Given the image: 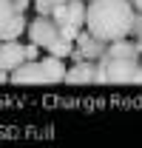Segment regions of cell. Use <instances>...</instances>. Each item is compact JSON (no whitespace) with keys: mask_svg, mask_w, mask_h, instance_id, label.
<instances>
[{"mask_svg":"<svg viewBox=\"0 0 142 148\" xmlns=\"http://www.w3.org/2000/svg\"><path fill=\"white\" fill-rule=\"evenodd\" d=\"M26 32H29V40H31L34 46H40V49H48V43L60 34V29H57V23H54L51 14H37V17L26 26Z\"/></svg>","mask_w":142,"mask_h":148,"instance_id":"5","label":"cell"},{"mask_svg":"<svg viewBox=\"0 0 142 148\" xmlns=\"http://www.w3.org/2000/svg\"><path fill=\"white\" fill-rule=\"evenodd\" d=\"M0 83H9V71H0Z\"/></svg>","mask_w":142,"mask_h":148,"instance_id":"15","label":"cell"},{"mask_svg":"<svg viewBox=\"0 0 142 148\" xmlns=\"http://www.w3.org/2000/svg\"><path fill=\"white\" fill-rule=\"evenodd\" d=\"M14 12H17V9H14V0H0V26H6Z\"/></svg>","mask_w":142,"mask_h":148,"instance_id":"11","label":"cell"},{"mask_svg":"<svg viewBox=\"0 0 142 148\" xmlns=\"http://www.w3.org/2000/svg\"><path fill=\"white\" fill-rule=\"evenodd\" d=\"M63 80H66V60L54 54L26 60L9 74V83H17V86L20 83H63Z\"/></svg>","mask_w":142,"mask_h":148,"instance_id":"3","label":"cell"},{"mask_svg":"<svg viewBox=\"0 0 142 148\" xmlns=\"http://www.w3.org/2000/svg\"><path fill=\"white\" fill-rule=\"evenodd\" d=\"M20 63H26V43H20V40L0 43V71L12 74Z\"/></svg>","mask_w":142,"mask_h":148,"instance_id":"6","label":"cell"},{"mask_svg":"<svg viewBox=\"0 0 142 148\" xmlns=\"http://www.w3.org/2000/svg\"><path fill=\"white\" fill-rule=\"evenodd\" d=\"M131 6H134L137 12H142V0H131Z\"/></svg>","mask_w":142,"mask_h":148,"instance_id":"14","label":"cell"},{"mask_svg":"<svg viewBox=\"0 0 142 148\" xmlns=\"http://www.w3.org/2000/svg\"><path fill=\"white\" fill-rule=\"evenodd\" d=\"M63 83H97V60L71 63V69H66V80Z\"/></svg>","mask_w":142,"mask_h":148,"instance_id":"8","label":"cell"},{"mask_svg":"<svg viewBox=\"0 0 142 148\" xmlns=\"http://www.w3.org/2000/svg\"><path fill=\"white\" fill-rule=\"evenodd\" d=\"M85 3H88V0H85Z\"/></svg>","mask_w":142,"mask_h":148,"instance_id":"17","label":"cell"},{"mask_svg":"<svg viewBox=\"0 0 142 148\" xmlns=\"http://www.w3.org/2000/svg\"><path fill=\"white\" fill-rule=\"evenodd\" d=\"M134 40H137V46H139V51H142V23L137 26V32H134Z\"/></svg>","mask_w":142,"mask_h":148,"instance_id":"13","label":"cell"},{"mask_svg":"<svg viewBox=\"0 0 142 148\" xmlns=\"http://www.w3.org/2000/svg\"><path fill=\"white\" fill-rule=\"evenodd\" d=\"M60 3H66V0H31V6L37 9V14H51Z\"/></svg>","mask_w":142,"mask_h":148,"instance_id":"10","label":"cell"},{"mask_svg":"<svg viewBox=\"0 0 142 148\" xmlns=\"http://www.w3.org/2000/svg\"><path fill=\"white\" fill-rule=\"evenodd\" d=\"M85 29L102 43L131 37L134 6L131 0H88L85 3Z\"/></svg>","mask_w":142,"mask_h":148,"instance_id":"2","label":"cell"},{"mask_svg":"<svg viewBox=\"0 0 142 148\" xmlns=\"http://www.w3.org/2000/svg\"><path fill=\"white\" fill-rule=\"evenodd\" d=\"M29 6H31V0H14V9H17V12H26Z\"/></svg>","mask_w":142,"mask_h":148,"instance_id":"12","label":"cell"},{"mask_svg":"<svg viewBox=\"0 0 142 148\" xmlns=\"http://www.w3.org/2000/svg\"><path fill=\"white\" fill-rule=\"evenodd\" d=\"M142 51L137 40H114L105 43V51L97 60V83L102 86H142V69H139Z\"/></svg>","mask_w":142,"mask_h":148,"instance_id":"1","label":"cell"},{"mask_svg":"<svg viewBox=\"0 0 142 148\" xmlns=\"http://www.w3.org/2000/svg\"><path fill=\"white\" fill-rule=\"evenodd\" d=\"M74 49L85 57V60H100V54L105 51V43H102L100 37H94L88 29L83 26V29L77 32V37H74Z\"/></svg>","mask_w":142,"mask_h":148,"instance_id":"7","label":"cell"},{"mask_svg":"<svg viewBox=\"0 0 142 148\" xmlns=\"http://www.w3.org/2000/svg\"><path fill=\"white\" fill-rule=\"evenodd\" d=\"M26 26H29L26 12H14L6 26H0V43H6V40H20V34L26 32Z\"/></svg>","mask_w":142,"mask_h":148,"instance_id":"9","label":"cell"},{"mask_svg":"<svg viewBox=\"0 0 142 148\" xmlns=\"http://www.w3.org/2000/svg\"><path fill=\"white\" fill-rule=\"evenodd\" d=\"M51 17L57 23V29H60V34L74 40L77 32L85 26V0H66V3H60L51 12Z\"/></svg>","mask_w":142,"mask_h":148,"instance_id":"4","label":"cell"},{"mask_svg":"<svg viewBox=\"0 0 142 148\" xmlns=\"http://www.w3.org/2000/svg\"><path fill=\"white\" fill-rule=\"evenodd\" d=\"M139 69H142V60H139Z\"/></svg>","mask_w":142,"mask_h":148,"instance_id":"16","label":"cell"}]
</instances>
